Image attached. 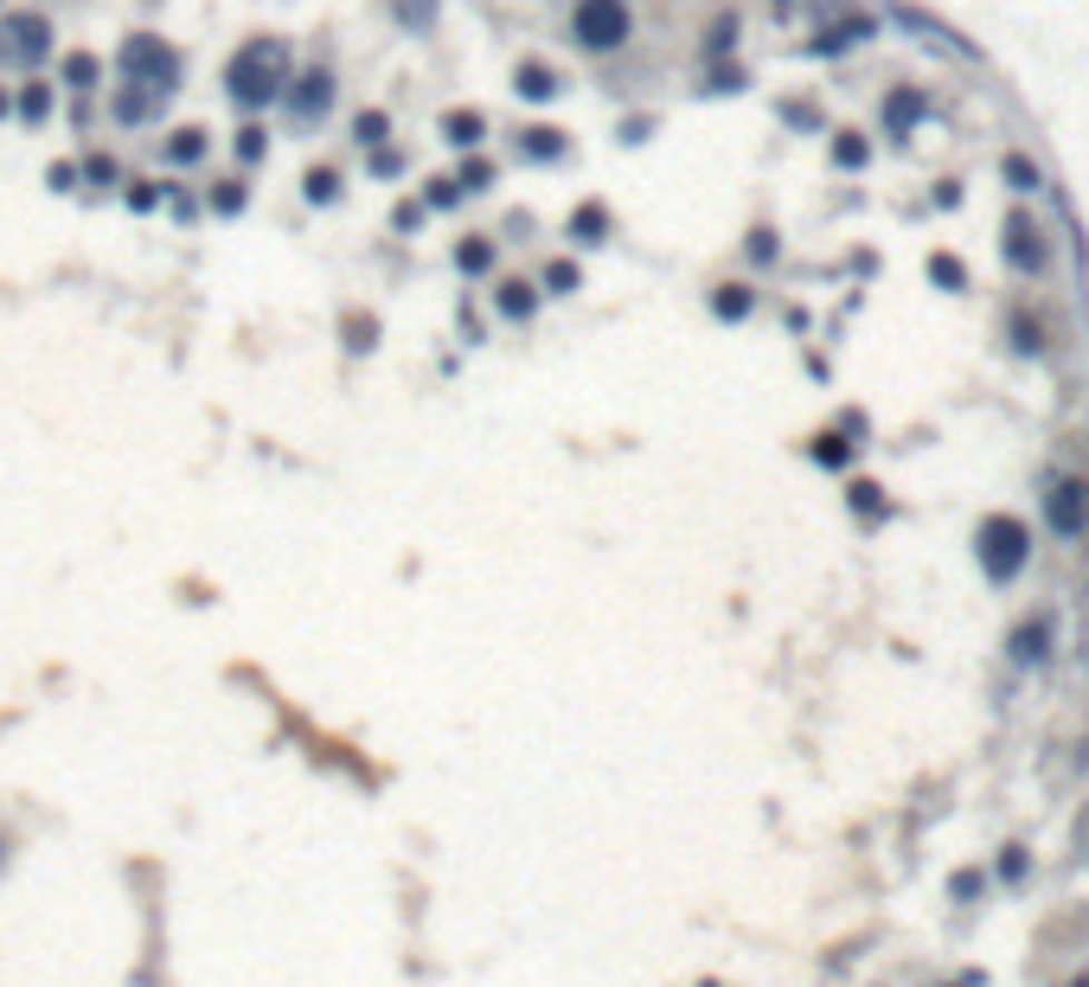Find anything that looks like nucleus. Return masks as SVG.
Masks as SVG:
<instances>
[{
    "instance_id": "1",
    "label": "nucleus",
    "mask_w": 1089,
    "mask_h": 987,
    "mask_svg": "<svg viewBox=\"0 0 1089 987\" xmlns=\"http://www.w3.org/2000/svg\"><path fill=\"white\" fill-rule=\"evenodd\" d=\"M288 84V46L283 39H251L237 46L232 65H225V90H232L237 109H263L269 97H283Z\"/></svg>"
},
{
    "instance_id": "2",
    "label": "nucleus",
    "mask_w": 1089,
    "mask_h": 987,
    "mask_svg": "<svg viewBox=\"0 0 1089 987\" xmlns=\"http://www.w3.org/2000/svg\"><path fill=\"white\" fill-rule=\"evenodd\" d=\"M974 551H981L987 584H1012V577L1026 571V558H1032V532H1026V520H1012V514H993L974 532Z\"/></svg>"
},
{
    "instance_id": "3",
    "label": "nucleus",
    "mask_w": 1089,
    "mask_h": 987,
    "mask_svg": "<svg viewBox=\"0 0 1089 987\" xmlns=\"http://www.w3.org/2000/svg\"><path fill=\"white\" fill-rule=\"evenodd\" d=\"M116 71H122V84H141V90L167 97L180 84V52L160 46V32H135V39H122V52H116Z\"/></svg>"
},
{
    "instance_id": "4",
    "label": "nucleus",
    "mask_w": 1089,
    "mask_h": 987,
    "mask_svg": "<svg viewBox=\"0 0 1089 987\" xmlns=\"http://www.w3.org/2000/svg\"><path fill=\"white\" fill-rule=\"evenodd\" d=\"M571 32H577V46H590V52H616L628 32H635V20H628L622 0H577Z\"/></svg>"
},
{
    "instance_id": "5",
    "label": "nucleus",
    "mask_w": 1089,
    "mask_h": 987,
    "mask_svg": "<svg viewBox=\"0 0 1089 987\" xmlns=\"http://www.w3.org/2000/svg\"><path fill=\"white\" fill-rule=\"evenodd\" d=\"M46 52H52V20H46V13H7V27H0V58L39 65Z\"/></svg>"
},
{
    "instance_id": "6",
    "label": "nucleus",
    "mask_w": 1089,
    "mask_h": 987,
    "mask_svg": "<svg viewBox=\"0 0 1089 987\" xmlns=\"http://www.w3.org/2000/svg\"><path fill=\"white\" fill-rule=\"evenodd\" d=\"M1044 520H1051V532H1063V539H1077V532H1089V481H1051V494H1044Z\"/></svg>"
},
{
    "instance_id": "7",
    "label": "nucleus",
    "mask_w": 1089,
    "mask_h": 987,
    "mask_svg": "<svg viewBox=\"0 0 1089 987\" xmlns=\"http://www.w3.org/2000/svg\"><path fill=\"white\" fill-rule=\"evenodd\" d=\"M283 97H288V116H295V123H321V116L334 109V78H327V71H302V78L283 84Z\"/></svg>"
},
{
    "instance_id": "8",
    "label": "nucleus",
    "mask_w": 1089,
    "mask_h": 987,
    "mask_svg": "<svg viewBox=\"0 0 1089 987\" xmlns=\"http://www.w3.org/2000/svg\"><path fill=\"white\" fill-rule=\"evenodd\" d=\"M1000 251H1007V263H1012V270H1026V276H1038V270H1044V237H1038V225L1026 218V212H1012V218H1007Z\"/></svg>"
},
{
    "instance_id": "9",
    "label": "nucleus",
    "mask_w": 1089,
    "mask_h": 987,
    "mask_svg": "<svg viewBox=\"0 0 1089 987\" xmlns=\"http://www.w3.org/2000/svg\"><path fill=\"white\" fill-rule=\"evenodd\" d=\"M923 116H930V97H923V90H891V97H884V129L891 135H910Z\"/></svg>"
},
{
    "instance_id": "10",
    "label": "nucleus",
    "mask_w": 1089,
    "mask_h": 987,
    "mask_svg": "<svg viewBox=\"0 0 1089 987\" xmlns=\"http://www.w3.org/2000/svg\"><path fill=\"white\" fill-rule=\"evenodd\" d=\"M513 90L526 97V104H551V97H558V71L539 65V58H526V65L513 71Z\"/></svg>"
},
{
    "instance_id": "11",
    "label": "nucleus",
    "mask_w": 1089,
    "mask_h": 987,
    "mask_svg": "<svg viewBox=\"0 0 1089 987\" xmlns=\"http://www.w3.org/2000/svg\"><path fill=\"white\" fill-rule=\"evenodd\" d=\"M481 135H488V116H481V109H449V116H442V141H449V148H481Z\"/></svg>"
},
{
    "instance_id": "12",
    "label": "nucleus",
    "mask_w": 1089,
    "mask_h": 987,
    "mask_svg": "<svg viewBox=\"0 0 1089 987\" xmlns=\"http://www.w3.org/2000/svg\"><path fill=\"white\" fill-rule=\"evenodd\" d=\"M565 148H571V141L551 129V123H532V129H519V155H526V160H558Z\"/></svg>"
},
{
    "instance_id": "13",
    "label": "nucleus",
    "mask_w": 1089,
    "mask_h": 987,
    "mask_svg": "<svg viewBox=\"0 0 1089 987\" xmlns=\"http://www.w3.org/2000/svg\"><path fill=\"white\" fill-rule=\"evenodd\" d=\"M493 309L507 314V321H532V309H539V289H532V283H519V276H513V283H500V289H493Z\"/></svg>"
},
{
    "instance_id": "14",
    "label": "nucleus",
    "mask_w": 1089,
    "mask_h": 987,
    "mask_svg": "<svg viewBox=\"0 0 1089 987\" xmlns=\"http://www.w3.org/2000/svg\"><path fill=\"white\" fill-rule=\"evenodd\" d=\"M155 104H160L155 90L122 84V90H116V104H109V116H116V123H148V116H155Z\"/></svg>"
},
{
    "instance_id": "15",
    "label": "nucleus",
    "mask_w": 1089,
    "mask_h": 987,
    "mask_svg": "<svg viewBox=\"0 0 1089 987\" xmlns=\"http://www.w3.org/2000/svg\"><path fill=\"white\" fill-rule=\"evenodd\" d=\"M1044 642H1051V628H1044V616H1032V623L1012 628L1007 648H1012V661H1026V667H1032V661H1044Z\"/></svg>"
},
{
    "instance_id": "16",
    "label": "nucleus",
    "mask_w": 1089,
    "mask_h": 987,
    "mask_svg": "<svg viewBox=\"0 0 1089 987\" xmlns=\"http://www.w3.org/2000/svg\"><path fill=\"white\" fill-rule=\"evenodd\" d=\"M897 20H904V27H916V32H923V39H935V46H949V52H974L968 39H955V32L942 27V20H930V13H916V7H897Z\"/></svg>"
},
{
    "instance_id": "17",
    "label": "nucleus",
    "mask_w": 1089,
    "mask_h": 987,
    "mask_svg": "<svg viewBox=\"0 0 1089 987\" xmlns=\"http://www.w3.org/2000/svg\"><path fill=\"white\" fill-rule=\"evenodd\" d=\"M206 148H212V141H206V129H193V123L167 135V160H174V167H193V160L206 155Z\"/></svg>"
},
{
    "instance_id": "18",
    "label": "nucleus",
    "mask_w": 1089,
    "mask_h": 987,
    "mask_svg": "<svg viewBox=\"0 0 1089 987\" xmlns=\"http://www.w3.org/2000/svg\"><path fill=\"white\" fill-rule=\"evenodd\" d=\"M58 78L71 84L78 97H90V90H97V78H104V65H97V58H90V52H71V58H65V71H58Z\"/></svg>"
},
{
    "instance_id": "19",
    "label": "nucleus",
    "mask_w": 1089,
    "mask_h": 987,
    "mask_svg": "<svg viewBox=\"0 0 1089 987\" xmlns=\"http://www.w3.org/2000/svg\"><path fill=\"white\" fill-rule=\"evenodd\" d=\"M302 199H308V206H334V199H340V174H334V167H308V174H302Z\"/></svg>"
},
{
    "instance_id": "20",
    "label": "nucleus",
    "mask_w": 1089,
    "mask_h": 987,
    "mask_svg": "<svg viewBox=\"0 0 1089 987\" xmlns=\"http://www.w3.org/2000/svg\"><path fill=\"white\" fill-rule=\"evenodd\" d=\"M455 270H462V276H488V270H493V244H488V237H462V244H455Z\"/></svg>"
},
{
    "instance_id": "21",
    "label": "nucleus",
    "mask_w": 1089,
    "mask_h": 987,
    "mask_svg": "<svg viewBox=\"0 0 1089 987\" xmlns=\"http://www.w3.org/2000/svg\"><path fill=\"white\" fill-rule=\"evenodd\" d=\"M391 13H398V27L430 32V27H436V13H442V0H391Z\"/></svg>"
},
{
    "instance_id": "22",
    "label": "nucleus",
    "mask_w": 1089,
    "mask_h": 987,
    "mask_svg": "<svg viewBox=\"0 0 1089 987\" xmlns=\"http://www.w3.org/2000/svg\"><path fill=\"white\" fill-rule=\"evenodd\" d=\"M750 309H756V295L744 283H725L718 295H712V314H718V321H744Z\"/></svg>"
},
{
    "instance_id": "23",
    "label": "nucleus",
    "mask_w": 1089,
    "mask_h": 987,
    "mask_svg": "<svg viewBox=\"0 0 1089 987\" xmlns=\"http://www.w3.org/2000/svg\"><path fill=\"white\" fill-rule=\"evenodd\" d=\"M571 237H577V244H602V237H609V212H602V206H577L571 212Z\"/></svg>"
},
{
    "instance_id": "24",
    "label": "nucleus",
    "mask_w": 1089,
    "mask_h": 987,
    "mask_svg": "<svg viewBox=\"0 0 1089 987\" xmlns=\"http://www.w3.org/2000/svg\"><path fill=\"white\" fill-rule=\"evenodd\" d=\"M13 109H20V123H46V116H52V84H27V90L13 97Z\"/></svg>"
},
{
    "instance_id": "25",
    "label": "nucleus",
    "mask_w": 1089,
    "mask_h": 987,
    "mask_svg": "<svg viewBox=\"0 0 1089 987\" xmlns=\"http://www.w3.org/2000/svg\"><path fill=\"white\" fill-rule=\"evenodd\" d=\"M539 283H544V295H577V289H583V270L558 257V263H544V276H539Z\"/></svg>"
},
{
    "instance_id": "26",
    "label": "nucleus",
    "mask_w": 1089,
    "mask_h": 987,
    "mask_svg": "<svg viewBox=\"0 0 1089 987\" xmlns=\"http://www.w3.org/2000/svg\"><path fill=\"white\" fill-rule=\"evenodd\" d=\"M385 129H391L385 109H360V116H353V141H360V148H379V141H385Z\"/></svg>"
},
{
    "instance_id": "27",
    "label": "nucleus",
    "mask_w": 1089,
    "mask_h": 987,
    "mask_svg": "<svg viewBox=\"0 0 1089 987\" xmlns=\"http://www.w3.org/2000/svg\"><path fill=\"white\" fill-rule=\"evenodd\" d=\"M263 155H269V135H263L257 123H244V129H237V160L251 167V160H263Z\"/></svg>"
},
{
    "instance_id": "28",
    "label": "nucleus",
    "mask_w": 1089,
    "mask_h": 987,
    "mask_svg": "<svg viewBox=\"0 0 1089 987\" xmlns=\"http://www.w3.org/2000/svg\"><path fill=\"white\" fill-rule=\"evenodd\" d=\"M455 186H462V193H488V186H493V167H488V160H481V155H474V160H462V174H455Z\"/></svg>"
},
{
    "instance_id": "29",
    "label": "nucleus",
    "mask_w": 1089,
    "mask_h": 987,
    "mask_svg": "<svg viewBox=\"0 0 1089 987\" xmlns=\"http://www.w3.org/2000/svg\"><path fill=\"white\" fill-rule=\"evenodd\" d=\"M930 276H935L942 289H968V270H961V263L949 257V251H935V257H930Z\"/></svg>"
},
{
    "instance_id": "30",
    "label": "nucleus",
    "mask_w": 1089,
    "mask_h": 987,
    "mask_svg": "<svg viewBox=\"0 0 1089 987\" xmlns=\"http://www.w3.org/2000/svg\"><path fill=\"white\" fill-rule=\"evenodd\" d=\"M1000 174H1007V180L1019 186V193H1032V186H1038V167H1032L1026 155H1007V160H1000Z\"/></svg>"
},
{
    "instance_id": "31",
    "label": "nucleus",
    "mask_w": 1089,
    "mask_h": 987,
    "mask_svg": "<svg viewBox=\"0 0 1089 987\" xmlns=\"http://www.w3.org/2000/svg\"><path fill=\"white\" fill-rule=\"evenodd\" d=\"M212 212H225V218L244 212V180H218V186H212Z\"/></svg>"
},
{
    "instance_id": "32",
    "label": "nucleus",
    "mask_w": 1089,
    "mask_h": 987,
    "mask_svg": "<svg viewBox=\"0 0 1089 987\" xmlns=\"http://www.w3.org/2000/svg\"><path fill=\"white\" fill-rule=\"evenodd\" d=\"M865 155H872V148H865L859 135H840V141H833V160H840V167H865Z\"/></svg>"
},
{
    "instance_id": "33",
    "label": "nucleus",
    "mask_w": 1089,
    "mask_h": 987,
    "mask_svg": "<svg viewBox=\"0 0 1089 987\" xmlns=\"http://www.w3.org/2000/svg\"><path fill=\"white\" fill-rule=\"evenodd\" d=\"M84 180H90V186H116V160L90 155V160H84Z\"/></svg>"
},
{
    "instance_id": "34",
    "label": "nucleus",
    "mask_w": 1089,
    "mask_h": 987,
    "mask_svg": "<svg viewBox=\"0 0 1089 987\" xmlns=\"http://www.w3.org/2000/svg\"><path fill=\"white\" fill-rule=\"evenodd\" d=\"M129 206L135 212H155L160 206V186L155 180H129Z\"/></svg>"
},
{
    "instance_id": "35",
    "label": "nucleus",
    "mask_w": 1089,
    "mask_h": 987,
    "mask_svg": "<svg viewBox=\"0 0 1089 987\" xmlns=\"http://www.w3.org/2000/svg\"><path fill=\"white\" fill-rule=\"evenodd\" d=\"M846 456H853V449H846L840 437H821V442H814V462H827V468H840Z\"/></svg>"
},
{
    "instance_id": "36",
    "label": "nucleus",
    "mask_w": 1089,
    "mask_h": 987,
    "mask_svg": "<svg viewBox=\"0 0 1089 987\" xmlns=\"http://www.w3.org/2000/svg\"><path fill=\"white\" fill-rule=\"evenodd\" d=\"M46 186H52V193H71V186H78V167H71V160H52V167H46Z\"/></svg>"
},
{
    "instance_id": "37",
    "label": "nucleus",
    "mask_w": 1089,
    "mask_h": 987,
    "mask_svg": "<svg viewBox=\"0 0 1089 987\" xmlns=\"http://www.w3.org/2000/svg\"><path fill=\"white\" fill-rule=\"evenodd\" d=\"M853 507L865 514V520H872V514H884V500H879V488H872V481H853Z\"/></svg>"
},
{
    "instance_id": "38",
    "label": "nucleus",
    "mask_w": 1089,
    "mask_h": 987,
    "mask_svg": "<svg viewBox=\"0 0 1089 987\" xmlns=\"http://www.w3.org/2000/svg\"><path fill=\"white\" fill-rule=\"evenodd\" d=\"M391 225H398V232H416V225H423V206H416V199H404V206L391 212Z\"/></svg>"
},
{
    "instance_id": "39",
    "label": "nucleus",
    "mask_w": 1089,
    "mask_h": 987,
    "mask_svg": "<svg viewBox=\"0 0 1089 987\" xmlns=\"http://www.w3.org/2000/svg\"><path fill=\"white\" fill-rule=\"evenodd\" d=\"M372 174H385V180L404 174V155H398V148H379V155H372Z\"/></svg>"
},
{
    "instance_id": "40",
    "label": "nucleus",
    "mask_w": 1089,
    "mask_h": 987,
    "mask_svg": "<svg viewBox=\"0 0 1089 987\" xmlns=\"http://www.w3.org/2000/svg\"><path fill=\"white\" fill-rule=\"evenodd\" d=\"M346 334H353V340H346V346L360 353V346H372V334H379V321H346Z\"/></svg>"
},
{
    "instance_id": "41",
    "label": "nucleus",
    "mask_w": 1089,
    "mask_h": 987,
    "mask_svg": "<svg viewBox=\"0 0 1089 987\" xmlns=\"http://www.w3.org/2000/svg\"><path fill=\"white\" fill-rule=\"evenodd\" d=\"M462 199V186L455 180H430V206H455Z\"/></svg>"
},
{
    "instance_id": "42",
    "label": "nucleus",
    "mask_w": 1089,
    "mask_h": 987,
    "mask_svg": "<svg viewBox=\"0 0 1089 987\" xmlns=\"http://www.w3.org/2000/svg\"><path fill=\"white\" fill-rule=\"evenodd\" d=\"M750 257H756V263L776 257V232H750Z\"/></svg>"
},
{
    "instance_id": "43",
    "label": "nucleus",
    "mask_w": 1089,
    "mask_h": 987,
    "mask_svg": "<svg viewBox=\"0 0 1089 987\" xmlns=\"http://www.w3.org/2000/svg\"><path fill=\"white\" fill-rule=\"evenodd\" d=\"M730 39H737V20H730V13H725V20H718V27H712V52H725Z\"/></svg>"
},
{
    "instance_id": "44",
    "label": "nucleus",
    "mask_w": 1089,
    "mask_h": 987,
    "mask_svg": "<svg viewBox=\"0 0 1089 987\" xmlns=\"http://www.w3.org/2000/svg\"><path fill=\"white\" fill-rule=\"evenodd\" d=\"M7 109H13V97H7V90H0V116H7Z\"/></svg>"
},
{
    "instance_id": "45",
    "label": "nucleus",
    "mask_w": 1089,
    "mask_h": 987,
    "mask_svg": "<svg viewBox=\"0 0 1089 987\" xmlns=\"http://www.w3.org/2000/svg\"><path fill=\"white\" fill-rule=\"evenodd\" d=\"M1077 987H1089V981H1077Z\"/></svg>"
}]
</instances>
